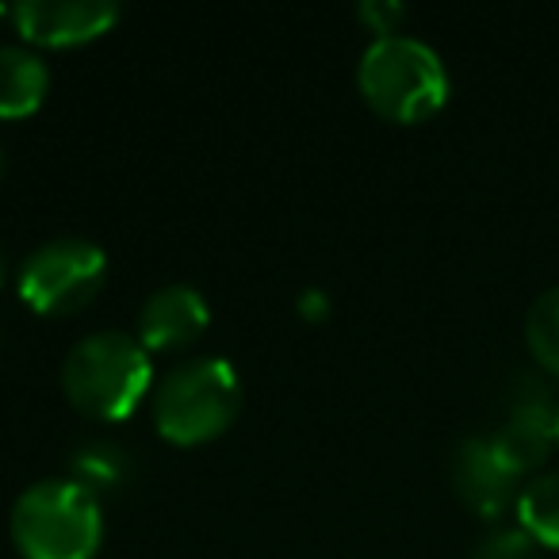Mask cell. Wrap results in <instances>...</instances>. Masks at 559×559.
I'll return each mask as SVG.
<instances>
[{"mask_svg":"<svg viewBox=\"0 0 559 559\" xmlns=\"http://www.w3.org/2000/svg\"><path fill=\"white\" fill-rule=\"evenodd\" d=\"M357 88L376 116L391 123H421L449 100V70L426 39L376 35L357 62Z\"/></svg>","mask_w":559,"mask_h":559,"instance_id":"1","label":"cell"},{"mask_svg":"<svg viewBox=\"0 0 559 559\" xmlns=\"http://www.w3.org/2000/svg\"><path fill=\"white\" fill-rule=\"evenodd\" d=\"M9 533L24 559H93L104 540L100 498L81 479H39L12 502Z\"/></svg>","mask_w":559,"mask_h":559,"instance_id":"2","label":"cell"},{"mask_svg":"<svg viewBox=\"0 0 559 559\" xmlns=\"http://www.w3.org/2000/svg\"><path fill=\"white\" fill-rule=\"evenodd\" d=\"M150 383V349L123 330H96L62 360L66 399L93 421H123L146 399Z\"/></svg>","mask_w":559,"mask_h":559,"instance_id":"3","label":"cell"},{"mask_svg":"<svg viewBox=\"0 0 559 559\" xmlns=\"http://www.w3.org/2000/svg\"><path fill=\"white\" fill-rule=\"evenodd\" d=\"M238 414L241 380L226 357L185 360L154 388V426L173 444L215 441Z\"/></svg>","mask_w":559,"mask_h":559,"instance_id":"4","label":"cell"},{"mask_svg":"<svg viewBox=\"0 0 559 559\" xmlns=\"http://www.w3.org/2000/svg\"><path fill=\"white\" fill-rule=\"evenodd\" d=\"M108 280V253L93 238L62 234L27 253L20 264L16 288L32 311L39 314H73L96 299Z\"/></svg>","mask_w":559,"mask_h":559,"instance_id":"5","label":"cell"},{"mask_svg":"<svg viewBox=\"0 0 559 559\" xmlns=\"http://www.w3.org/2000/svg\"><path fill=\"white\" fill-rule=\"evenodd\" d=\"M556 418H559V406L551 403L548 383L533 380V376H521V380L513 383L506 421L490 433V441L498 444V452H502L521 475H528L533 467H540L544 460H548L551 449H556Z\"/></svg>","mask_w":559,"mask_h":559,"instance_id":"6","label":"cell"},{"mask_svg":"<svg viewBox=\"0 0 559 559\" xmlns=\"http://www.w3.org/2000/svg\"><path fill=\"white\" fill-rule=\"evenodd\" d=\"M525 475L498 452L490 433H472L452 452V490L479 518H498L518 502Z\"/></svg>","mask_w":559,"mask_h":559,"instance_id":"7","label":"cell"},{"mask_svg":"<svg viewBox=\"0 0 559 559\" xmlns=\"http://www.w3.org/2000/svg\"><path fill=\"white\" fill-rule=\"evenodd\" d=\"M123 16L116 0H20L12 24L35 47H81L100 39Z\"/></svg>","mask_w":559,"mask_h":559,"instance_id":"8","label":"cell"},{"mask_svg":"<svg viewBox=\"0 0 559 559\" xmlns=\"http://www.w3.org/2000/svg\"><path fill=\"white\" fill-rule=\"evenodd\" d=\"M211 326V307L192 284H165L150 292L139 311V342L150 353H173L200 342V334Z\"/></svg>","mask_w":559,"mask_h":559,"instance_id":"9","label":"cell"},{"mask_svg":"<svg viewBox=\"0 0 559 559\" xmlns=\"http://www.w3.org/2000/svg\"><path fill=\"white\" fill-rule=\"evenodd\" d=\"M50 93V66L35 50L0 47V119H24L39 111Z\"/></svg>","mask_w":559,"mask_h":559,"instance_id":"10","label":"cell"},{"mask_svg":"<svg viewBox=\"0 0 559 559\" xmlns=\"http://www.w3.org/2000/svg\"><path fill=\"white\" fill-rule=\"evenodd\" d=\"M518 525L533 536L540 548L559 551V472H544L521 487L518 502Z\"/></svg>","mask_w":559,"mask_h":559,"instance_id":"11","label":"cell"},{"mask_svg":"<svg viewBox=\"0 0 559 559\" xmlns=\"http://www.w3.org/2000/svg\"><path fill=\"white\" fill-rule=\"evenodd\" d=\"M525 342L536 365L559 376V288H548L533 299L525 314Z\"/></svg>","mask_w":559,"mask_h":559,"instance_id":"12","label":"cell"},{"mask_svg":"<svg viewBox=\"0 0 559 559\" xmlns=\"http://www.w3.org/2000/svg\"><path fill=\"white\" fill-rule=\"evenodd\" d=\"M540 544L521 525H495L475 540L472 559H536Z\"/></svg>","mask_w":559,"mask_h":559,"instance_id":"13","label":"cell"},{"mask_svg":"<svg viewBox=\"0 0 559 559\" xmlns=\"http://www.w3.org/2000/svg\"><path fill=\"white\" fill-rule=\"evenodd\" d=\"M357 16L365 20L376 35H395L399 24L406 20V9L395 4V0H365V4L357 9Z\"/></svg>","mask_w":559,"mask_h":559,"instance_id":"14","label":"cell"},{"mask_svg":"<svg viewBox=\"0 0 559 559\" xmlns=\"http://www.w3.org/2000/svg\"><path fill=\"white\" fill-rule=\"evenodd\" d=\"M326 307H330V299L322 296V292H314V288H307L304 296H299V314H307V319H322V314H326Z\"/></svg>","mask_w":559,"mask_h":559,"instance_id":"15","label":"cell"},{"mask_svg":"<svg viewBox=\"0 0 559 559\" xmlns=\"http://www.w3.org/2000/svg\"><path fill=\"white\" fill-rule=\"evenodd\" d=\"M0 284H4V249H0Z\"/></svg>","mask_w":559,"mask_h":559,"instance_id":"16","label":"cell"},{"mask_svg":"<svg viewBox=\"0 0 559 559\" xmlns=\"http://www.w3.org/2000/svg\"><path fill=\"white\" fill-rule=\"evenodd\" d=\"M0 173H4V146H0Z\"/></svg>","mask_w":559,"mask_h":559,"instance_id":"17","label":"cell"},{"mask_svg":"<svg viewBox=\"0 0 559 559\" xmlns=\"http://www.w3.org/2000/svg\"><path fill=\"white\" fill-rule=\"evenodd\" d=\"M556 449H559V418H556Z\"/></svg>","mask_w":559,"mask_h":559,"instance_id":"18","label":"cell"},{"mask_svg":"<svg viewBox=\"0 0 559 559\" xmlns=\"http://www.w3.org/2000/svg\"><path fill=\"white\" fill-rule=\"evenodd\" d=\"M0 12H4V9H0Z\"/></svg>","mask_w":559,"mask_h":559,"instance_id":"19","label":"cell"}]
</instances>
